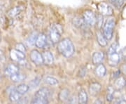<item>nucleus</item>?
Here are the masks:
<instances>
[{"instance_id":"f257e3e1","label":"nucleus","mask_w":126,"mask_h":104,"mask_svg":"<svg viewBox=\"0 0 126 104\" xmlns=\"http://www.w3.org/2000/svg\"><path fill=\"white\" fill-rule=\"evenodd\" d=\"M58 51L63 56L69 58L74 54L75 49L72 40L69 38H64L58 42Z\"/></svg>"},{"instance_id":"f03ea898","label":"nucleus","mask_w":126,"mask_h":104,"mask_svg":"<svg viewBox=\"0 0 126 104\" xmlns=\"http://www.w3.org/2000/svg\"><path fill=\"white\" fill-rule=\"evenodd\" d=\"M50 96V91L46 87L41 88L36 91L33 99L32 100V104H45L48 103V98Z\"/></svg>"},{"instance_id":"7ed1b4c3","label":"nucleus","mask_w":126,"mask_h":104,"mask_svg":"<svg viewBox=\"0 0 126 104\" xmlns=\"http://www.w3.org/2000/svg\"><path fill=\"white\" fill-rule=\"evenodd\" d=\"M63 29L60 24L54 23L51 25L50 29L49 36L52 43L56 44L58 43L60 40L61 35L63 34Z\"/></svg>"},{"instance_id":"20e7f679","label":"nucleus","mask_w":126,"mask_h":104,"mask_svg":"<svg viewBox=\"0 0 126 104\" xmlns=\"http://www.w3.org/2000/svg\"><path fill=\"white\" fill-rule=\"evenodd\" d=\"M114 25H115V20L113 18L107 19L103 25L102 33L107 40H110L112 38L113 30Z\"/></svg>"},{"instance_id":"39448f33","label":"nucleus","mask_w":126,"mask_h":104,"mask_svg":"<svg viewBox=\"0 0 126 104\" xmlns=\"http://www.w3.org/2000/svg\"><path fill=\"white\" fill-rule=\"evenodd\" d=\"M83 19L88 25H93L96 23V16L93 11L86 10L83 14Z\"/></svg>"},{"instance_id":"423d86ee","label":"nucleus","mask_w":126,"mask_h":104,"mask_svg":"<svg viewBox=\"0 0 126 104\" xmlns=\"http://www.w3.org/2000/svg\"><path fill=\"white\" fill-rule=\"evenodd\" d=\"M30 59L33 63L36 65H41L44 64V59L42 56V54H41L39 51L34 49L31 51L30 54Z\"/></svg>"},{"instance_id":"0eeeda50","label":"nucleus","mask_w":126,"mask_h":104,"mask_svg":"<svg viewBox=\"0 0 126 104\" xmlns=\"http://www.w3.org/2000/svg\"><path fill=\"white\" fill-rule=\"evenodd\" d=\"M97 9H98L99 14H101L102 16H110L113 13L111 6L106 2H100L99 4L97 5Z\"/></svg>"},{"instance_id":"6e6552de","label":"nucleus","mask_w":126,"mask_h":104,"mask_svg":"<svg viewBox=\"0 0 126 104\" xmlns=\"http://www.w3.org/2000/svg\"><path fill=\"white\" fill-rule=\"evenodd\" d=\"M10 57L12 61L15 62H21L25 59V55L24 53L17 49H12L10 52Z\"/></svg>"},{"instance_id":"1a4fd4ad","label":"nucleus","mask_w":126,"mask_h":104,"mask_svg":"<svg viewBox=\"0 0 126 104\" xmlns=\"http://www.w3.org/2000/svg\"><path fill=\"white\" fill-rule=\"evenodd\" d=\"M47 43V37L45 34L40 33L36 37V41H35V46L38 48H44Z\"/></svg>"},{"instance_id":"9d476101","label":"nucleus","mask_w":126,"mask_h":104,"mask_svg":"<svg viewBox=\"0 0 126 104\" xmlns=\"http://www.w3.org/2000/svg\"><path fill=\"white\" fill-rule=\"evenodd\" d=\"M42 56L44 59V63L46 65H52L54 62L53 55L50 51H44L42 53Z\"/></svg>"},{"instance_id":"9b49d317","label":"nucleus","mask_w":126,"mask_h":104,"mask_svg":"<svg viewBox=\"0 0 126 104\" xmlns=\"http://www.w3.org/2000/svg\"><path fill=\"white\" fill-rule=\"evenodd\" d=\"M104 58V54L102 51H96L93 54L92 56V62L94 65H98L101 63Z\"/></svg>"},{"instance_id":"f8f14e48","label":"nucleus","mask_w":126,"mask_h":104,"mask_svg":"<svg viewBox=\"0 0 126 104\" xmlns=\"http://www.w3.org/2000/svg\"><path fill=\"white\" fill-rule=\"evenodd\" d=\"M18 72H19V68L14 63H9L5 69V75L9 77Z\"/></svg>"},{"instance_id":"ddd939ff","label":"nucleus","mask_w":126,"mask_h":104,"mask_svg":"<svg viewBox=\"0 0 126 104\" xmlns=\"http://www.w3.org/2000/svg\"><path fill=\"white\" fill-rule=\"evenodd\" d=\"M107 73V68L102 63H99L97 65L96 68H94V74L96 76L99 77H103L106 75Z\"/></svg>"},{"instance_id":"4468645a","label":"nucleus","mask_w":126,"mask_h":104,"mask_svg":"<svg viewBox=\"0 0 126 104\" xmlns=\"http://www.w3.org/2000/svg\"><path fill=\"white\" fill-rule=\"evenodd\" d=\"M102 86L98 82H93L89 86V92L92 96H96L101 90Z\"/></svg>"},{"instance_id":"2eb2a0df","label":"nucleus","mask_w":126,"mask_h":104,"mask_svg":"<svg viewBox=\"0 0 126 104\" xmlns=\"http://www.w3.org/2000/svg\"><path fill=\"white\" fill-rule=\"evenodd\" d=\"M126 84V79L123 77H118L114 82V88L116 90H121Z\"/></svg>"},{"instance_id":"dca6fc26","label":"nucleus","mask_w":126,"mask_h":104,"mask_svg":"<svg viewBox=\"0 0 126 104\" xmlns=\"http://www.w3.org/2000/svg\"><path fill=\"white\" fill-rule=\"evenodd\" d=\"M120 61V55L117 52L109 55V63L110 65H116Z\"/></svg>"},{"instance_id":"f3484780","label":"nucleus","mask_w":126,"mask_h":104,"mask_svg":"<svg viewBox=\"0 0 126 104\" xmlns=\"http://www.w3.org/2000/svg\"><path fill=\"white\" fill-rule=\"evenodd\" d=\"M88 94H87V92L86 91V90L81 89V90L79 91V96H78L79 103L82 104H86L88 102Z\"/></svg>"},{"instance_id":"a211bd4d","label":"nucleus","mask_w":126,"mask_h":104,"mask_svg":"<svg viewBox=\"0 0 126 104\" xmlns=\"http://www.w3.org/2000/svg\"><path fill=\"white\" fill-rule=\"evenodd\" d=\"M97 42L99 44V46L104 47L107 46V40L105 38V37L104 36L103 33H102L101 32H97Z\"/></svg>"},{"instance_id":"6ab92c4d","label":"nucleus","mask_w":126,"mask_h":104,"mask_svg":"<svg viewBox=\"0 0 126 104\" xmlns=\"http://www.w3.org/2000/svg\"><path fill=\"white\" fill-rule=\"evenodd\" d=\"M21 94H19L17 91L16 90V89L14 90H12L10 92L9 94V99L11 102H19V101L21 99Z\"/></svg>"},{"instance_id":"aec40b11","label":"nucleus","mask_w":126,"mask_h":104,"mask_svg":"<svg viewBox=\"0 0 126 104\" xmlns=\"http://www.w3.org/2000/svg\"><path fill=\"white\" fill-rule=\"evenodd\" d=\"M69 91L67 89H63L60 91L59 94V99L62 102H65L69 100Z\"/></svg>"},{"instance_id":"412c9836","label":"nucleus","mask_w":126,"mask_h":104,"mask_svg":"<svg viewBox=\"0 0 126 104\" xmlns=\"http://www.w3.org/2000/svg\"><path fill=\"white\" fill-rule=\"evenodd\" d=\"M10 78H11V81H13L14 82H20L23 81L25 79V75L18 72L12 75L10 77Z\"/></svg>"},{"instance_id":"4be33fe9","label":"nucleus","mask_w":126,"mask_h":104,"mask_svg":"<svg viewBox=\"0 0 126 104\" xmlns=\"http://www.w3.org/2000/svg\"><path fill=\"white\" fill-rule=\"evenodd\" d=\"M29 89H30V86H28L26 84H20L18 86H17V87L16 88V90L21 95H23L27 93Z\"/></svg>"},{"instance_id":"5701e85b","label":"nucleus","mask_w":126,"mask_h":104,"mask_svg":"<svg viewBox=\"0 0 126 104\" xmlns=\"http://www.w3.org/2000/svg\"><path fill=\"white\" fill-rule=\"evenodd\" d=\"M37 33L35 32L31 33L29 37H27V39L26 40V43L28 46H32L34 44H35V41H36V37H37Z\"/></svg>"},{"instance_id":"b1692460","label":"nucleus","mask_w":126,"mask_h":104,"mask_svg":"<svg viewBox=\"0 0 126 104\" xmlns=\"http://www.w3.org/2000/svg\"><path fill=\"white\" fill-rule=\"evenodd\" d=\"M44 82L47 84H49L51 86H53V85H56L58 84V80L55 78L53 77H51V76H47L45 77L44 79Z\"/></svg>"},{"instance_id":"393cba45","label":"nucleus","mask_w":126,"mask_h":104,"mask_svg":"<svg viewBox=\"0 0 126 104\" xmlns=\"http://www.w3.org/2000/svg\"><path fill=\"white\" fill-rule=\"evenodd\" d=\"M21 11H22V9L20 6H16L11 10H9L8 11V15L11 17H15V16H18V14L20 13Z\"/></svg>"},{"instance_id":"a878e982","label":"nucleus","mask_w":126,"mask_h":104,"mask_svg":"<svg viewBox=\"0 0 126 104\" xmlns=\"http://www.w3.org/2000/svg\"><path fill=\"white\" fill-rule=\"evenodd\" d=\"M118 44L117 42H113L112 43L111 46L109 47L108 51H107V54L109 55H111L113 54H114V53H116V52H117V49L118 48Z\"/></svg>"},{"instance_id":"bb28decb","label":"nucleus","mask_w":126,"mask_h":104,"mask_svg":"<svg viewBox=\"0 0 126 104\" xmlns=\"http://www.w3.org/2000/svg\"><path fill=\"white\" fill-rule=\"evenodd\" d=\"M114 89L111 86H109L107 89V100L109 102H111L113 99V92Z\"/></svg>"},{"instance_id":"cd10ccee","label":"nucleus","mask_w":126,"mask_h":104,"mask_svg":"<svg viewBox=\"0 0 126 104\" xmlns=\"http://www.w3.org/2000/svg\"><path fill=\"white\" fill-rule=\"evenodd\" d=\"M109 2L116 8L120 9L124 4V0H109Z\"/></svg>"},{"instance_id":"c85d7f7f","label":"nucleus","mask_w":126,"mask_h":104,"mask_svg":"<svg viewBox=\"0 0 126 104\" xmlns=\"http://www.w3.org/2000/svg\"><path fill=\"white\" fill-rule=\"evenodd\" d=\"M40 81H41L40 77H35L34 80H32L30 82V85H29V86H31V87H32V88H34V87H36V86H37L39 84Z\"/></svg>"},{"instance_id":"c756f323","label":"nucleus","mask_w":126,"mask_h":104,"mask_svg":"<svg viewBox=\"0 0 126 104\" xmlns=\"http://www.w3.org/2000/svg\"><path fill=\"white\" fill-rule=\"evenodd\" d=\"M96 23L97 26L100 28L103 25V16L99 14L97 16H96Z\"/></svg>"},{"instance_id":"7c9ffc66","label":"nucleus","mask_w":126,"mask_h":104,"mask_svg":"<svg viewBox=\"0 0 126 104\" xmlns=\"http://www.w3.org/2000/svg\"><path fill=\"white\" fill-rule=\"evenodd\" d=\"M15 49H16L18 50V51H21V52H23V53H25L26 52V48H25V45L23 44V43H17L16 46H15Z\"/></svg>"},{"instance_id":"2f4dec72","label":"nucleus","mask_w":126,"mask_h":104,"mask_svg":"<svg viewBox=\"0 0 126 104\" xmlns=\"http://www.w3.org/2000/svg\"><path fill=\"white\" fill-rule=\"evenodd\" d=\"M120 73H121V70H116L115 72H113L112 77H113V78H117L118 77H119Z\"/></svg>"},{"instance_id":"473e14b6","label":"nucleus","mask_w":126,"mask_h":104,"mask_svg":"<svg viewBox=\"0 0 126 104\" xmlns=\"http://www.w3.org/2000/svg\"><path fill=\"white\" fill-rule=\"evenodd\" d=\"M120 70H121L124 75H126V64H123V65H122Z\"/></svg>"},{"instance_id":"72a5a7b5","label":"nucleus","mask_w":126,"mask_h":104,"mask_svg":"<svg viewBox=\"0 0 126 104\" xmlns=\"http://www.w3.org/2000/svg\"><path fill=\"white\" fill-rule=\"evenodd\" d=\"M1 40V33H0V42Z\"/></svg>"}]
</instances>
